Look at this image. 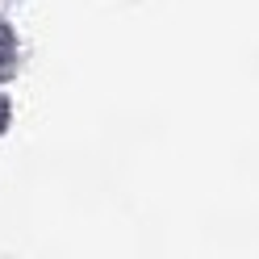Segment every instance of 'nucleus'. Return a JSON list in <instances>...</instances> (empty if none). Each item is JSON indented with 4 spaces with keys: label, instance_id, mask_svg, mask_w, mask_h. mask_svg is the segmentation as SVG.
Wrapping results in <instances>:
<instances>
[{
    "label": "nucleus",
    "instance_id": "nucleus-1",
    "mask_svg": "<svg viewBox=\"0 0 259 259\" xmlns=\"http://www.w3.org/2000/svg\"><path fill=\"white\" fill-rule=\"evenodd\" d=\"M13 51H17V42H13V29L0 21V71H5L9 63H13Z\"/></svg>",
    "mask_w": 259,
    "mask_h": 259
},
{
    "label": "nucleus",
    "instance_id": "nucleus-2",
    "mask_svg": "<svg viewBox=\"0 0 259 259\" xmlns=\"http://www.w3.org/2000/svg\"><path fill=\"white\" fill-rule=\"evenodd\" d=\"M9 125V105H5V96H0V130Z\"/></svg>",
    "mask_w": 259,
    "mask_h": 259
}]
</instances>
